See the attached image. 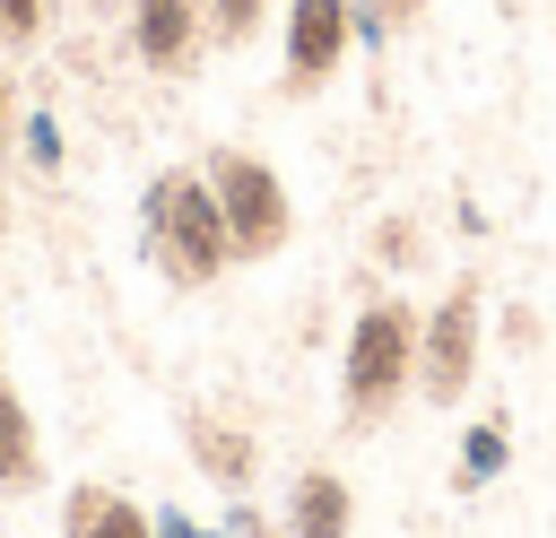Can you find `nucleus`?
I'll return each mask as SVG.
<instances>
[{"instance_id":"f257e3e1","label":"nucleus","mask_w":556,"mask_h":538,"mask_svg":"<svg viewBox=\"0 0 556 538\" xmlns=\"http://www.w3.org/2000/svg\"><path fill=\"white\" fill-rule=\"evenodd\" d=\"M417 338H426V312L408 295H365L356 321H348V347H339V425L348 434H374L400 417V399L417 390Z\"/></svg>"},{"instance_id":"f03ea898","label":"nucleus","mask_w":556,"mask_h":538,"mask_svg":"<svg viewBox=\"0 0 556 538\" xmlns=\"http://www.w3.org/2000/svg\"><path fill=\"white\" fill-rule=\"evenodd\" d=\"M139 234H148L156 278L182 286V295H200V286H217V278L235 269V234H226V208H217V191H208L200 165H165V174L148 182Z\"/></svg>"},{"instance_id":"7ed1b4c3","label":"nucleus","mask_w":556,"mask_h":538,"mask_svg":"<svg viewBox=\"0 0 556 538\" xmlns=\"http://www.w3.org/2000/svg\"><path fill=\"white\" fill-rule=\"evenodd\" d=\"M486 356V278L460 269L434 304H426V338H417V399L426 408H460Z\"/></svg>"},{"instance_id":"20e7f679","label":"nucleus","mask_w":556,"mask_h":538,"mask_svg":"<svg viewBox=\"0 0 556 538\" xmlns=\"http://www.w3.org/2000/svg\"><path fill=\"white\" fill-rule=\"evenodd\" d=\"M200 174H208V191H217V208H226L235 260H278V252H287V234H295V200H287L278 165H269V156H252V148H208V156H200Z\"/></svg>"},{"instance_id":"39448f33","label":"nucleus","mask_w":556,"mask_h":538,"mask_svg":"<svg viewBox=\"0 0 556 538\" xmlns=\"http://www.w3.org/2000/svg\"><path fill=\"white\" fill-rule=\"evenodd\" d=\"M356 43V0H287L278 9V95H321L348 69Z\"/></svg>"},{"instance_id":"423d86ee","label":"nucleus","mask_w":556,"mask_h":538,"mask_svg":"<svg viewBox=\"0 0 556 538\" xmlns=\"http://www.w3.org/2000/svg\"><path fill=\"white\" fill-rule=\"evenodd\" d=\"M130 52L156 78H191L208 52V9L200 0H130Z\"/></svg>"},{"instance_id":"0eeeda50","label":"nucleus","mask_w":556,"mask_h":538,"mask_svg":"<svg viewBox=\"0 0 556 538\" xmlns=\"http://www.w3.org/2000/svg\"><path fill=\"white\" fill-rule=\"evenodd\" d=\"M182 443H191V469H200L217 495H252V477H261V434H252L243 417L191 408V417H182Z\"/></svg>"},{"instance_id":"6e6552de","label":"nucleus","mask_w":556,"mask_h":538,"mask_svg":"<svg viewBox=\"0 0 556 538\" xmlns=\"http://www.w3.org/2000/svg\"><path fill=\"white\" fill-rule=\"evenodd\" d=\"M287 538H356V495L330 460H304L287 486Z\"/></svg>"},{"instance_id":"1a4fd4ad","label":"nucleus","mask_w":556,"mask_h":538,"mask_svg":"<svg viewBox=\"0 0 556 538\" xmlns=\"http://www.w3.org/2000/svg\"><path fill=\"white\" fill-rule=\"evenodd\" d=\"M61 538H156V521L122 495V486H70V503H61Z\"/></svg>"},{"instance_id":"9d476101","label":"nucleus","mask_w":556,"mask_h":538,"mask_svg":"<svg viewBox=\"0 0 556 538\" xmlns=\"http://www.w3.org/2000/svg\"><path fill=\"white\" fill-rule=\"evenodd\" d=\"M35 486H43V434L17 382H0V495H35Z\"/></svg>"},{"instance_id":"9b49d317","label":"nucleus","mask_w":556,"mask_h":538,"mask_svg":"<svg viewBox=\"0 0 556 538\" xmlns=\"http://www.w3.org/2000/svg\"><path fill=\"white\" fill-rule=\"evenodd\" d=\"M504 460H513V425H504V417H478V425L460 434V477H452V486H478V477H495Z\"/></svg>"},{"instance_id":"f8f14e48","label":"nucleus","mask_w":556,"mask_h":538,"mask_svg":"<svg viewBox=\"0 0 556 538\" xmlns=\"http://www.w3.org/2000/svg\"><path fill=\"white\" fill-rule=\"evenodd\" d=\"M200 9H208V43H226V52H235V43H252V35L269 26V9H278V0H200Z\"/></svg>"},{"instance_id":"ddd939ff","label":"nucleus","mask_w":556,"mask_h":538,"mask_svg":"<svg viewBox=\"0 0 556 538\" xmlns=\"http://www.w3.org/2000/svg\"><path fill=\"white\" fill-rule=\"evenodd\" d=\"M374 260H382V269H408V260H426V226H417L408 208H391V217L374 226Z\"/></svg>"},{"instance_id":"4468645a","label":"nucleus","mask_w":556,"mask_h":538,"mask_svg":"<svg viewBox=\"0 0 556 538\" xmlns=\"http://www.w3.org/2000/svg\"><path fill=\"white\" fill-rule=\"evenodd\" d=\"M43 35H52V0H0V43L9 52L43 43Z\"/></svg>"},{"instance_id":"2eb2a0df","label":"nucleus","mask_w":556,"mask_h":538,"mask_svg":"<svg viewBox=\"0 0 556 538\" xmlns=\"http://www.w3.org/2000/svg\"><path fill=\"white\" fill-rule=\"evenodd\" d=\"M417 17H426V0H356V35H365V43H382V35L417 26Z\"/></svg>"},{"instance_id":"dca6fc26","label":"nucleus","mask_w":556,"mask_h":538,"mask_svg":"<svg viewBox=\"0 0 556 538\" xmlns=\"http://www.w3.org/2000/svg\"><path fill=\"white\" fill-rule=\"evenodd\" d=\"M9 130H17V95H9V78H0V148H9Z\"/></svg>"},{"instance_id":"f3484780","label":"nucleus","mask_w":556,"mask_h":538,"mask_svg":"<svg viewBox=\"0 0 556 538\" xmlns=\"http://www.w3.org/2000/svg\"><path fill=\"white\" fill-rule=\"evenodd\" d=\"M0 234H9V191H0Z\"/></svg>"},{"instance_id":"a211bd4d","label":"nucleus","mask_w":556,"mask_h":538,"mask_svg":"<svg viewBox=\"0 0 556 538\" xmlns=\"http://www.w3.org/2000/svg\"><path fill=\"white\" fill-rule=\"evenodd\" d=\"M96 9H104V0H96Z\"/></svg>"}]
</instances>
